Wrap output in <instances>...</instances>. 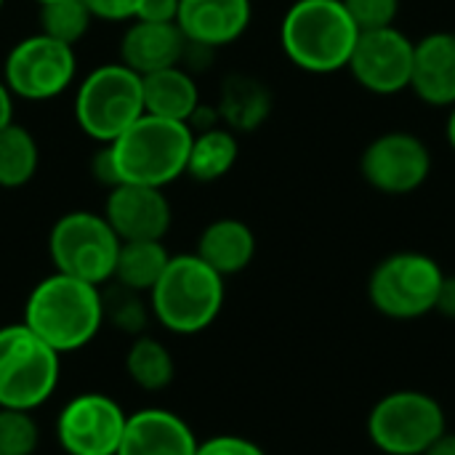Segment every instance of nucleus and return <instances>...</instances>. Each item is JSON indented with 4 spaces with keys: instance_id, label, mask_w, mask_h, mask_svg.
Here are the masks:
<instances>
[{
    "instance_id": "10",
    "label": "nucleus",
    "mask_w": 455,
    "mask_h": 455,
    "mask_svg": "<svg viewBox=\"0 0 455 455\" xmlns=\"http://www.w3.org/2000/svg\"><path fill=\"white\" fill-rule=\"evenodd\" d=\"M5 88L21 101H53L77 83V53L43 32L16 40L3 59Z\"/></svg>"
},
{
    "instance_id": "24",
    "label": "nucleus",
    "mask_w": 455,
    "mask_h": 455,
    "mask_svg": "<svg viewBox=\"0 0 455 455\" xmlns=\"http://www.w3.org/2000/svg\"><path fill=\"white\" fill-rule=\"evenodd\" d=\"M123 365H125V376L133 381V387H139L141 392H149V395L165 392L176 379V360H173L171 349L149 333L131 339Z\"/></svg>"
},
{
    "instance_id": "28",
    "label": "nucleus",
    "mask_w": 455,
    "mask_h": 455,
    "mask_svg": "<svg viewBox=\"0 0 455 455\" xmlns=\"http://www.w3.org/2000/svg\"><path fill=\"white\" fill-rule=\"evenodd\" d=\"M40 427L29 411L0 408V455H35Z\"/></svg>"
},
{
    "instance_id": "2",
    "label": "nucleus",
    "mask_w": 455,
    "mask_h": 455,
    "mask_svg": "<svg viewBox=\"0 0 455 455\" xmlns=\"http://www.w3.org/2000/svg\"><path fill=\"white\" fill-rule=\"evenodd\" d=\"M357 37L360 29L344 0H293L280 21V48L307 75L347 69Z\"/></svg>"
},
{
    "instance_id": "12",
    "label": "nucleus",
    "mask_w": 455,
    "mask_h": 455,
    "mask_svg": "<svg viewBox=\"0 0 455 455\" xmlns=\"http://www.w3.org/2000/svg\"><path fill=\"white\" fill-rule=\"evenodd\" d=\"M128 413L104 392L69 397L53 424L59 448L67 455H117Z\"/></svg>"
},
{
    "instance_id": "13",
    "label": "nucleus",
    "mask_w": 455,
    "mask_h": 455,
    "mask_svg": "<svg viewBox=\"0 0 455 455\" xmlns=\"http://www.w3.org/2000/svg\"><path fill=\"white\" fill-rule=\"evenodd\" d=\"M416 40L397 27L360 32L349 59L355 83L373 96H397L411 91Z\"/></svg>"
},
{
    "instance_id": "15",
    "label": "nucleus",
    "mask_w": 455,
    "mask_h": 455,
    "mask_svg": "<svg viewBox=\"0 0 455 455\" xmlns=\"http://www.w3.org/2000/svg\"><path fill=\"white\" fill-rule=\"evenodd\" d=\"M251 21L253 0H179V29L189 43L211 51L237 43Z\"/></svg>"
},
{
    "instance_id": "38",
    "label": "nucleus",
    "mask_w": 455,
    "mask_h": 455,
    "mask_svg": "<svg viewBox=\"0 0 455 455\" xmlns=\"http://www.w3.org/2000/svg\"><path fill=\"white\" fill-rule=\"evenodd\" d=\"M35 3H37V5H40V3H48V0H35Z\"/></svg>"
},
{
    "instance_id": "16",
    "label": "nucleus",
    "mask_w": 455,
    "mask_h": 455,
    "mask_svg": "<svg viewBox=\"0 0 455 455\" xmlns=\"http://www.w3.org/2000/svg\"><path fill=\"white\" fill-rule=\"evenodd\" d=\"M195 429L168 408H141L128 413L117 455H195Z\"/></svg>"
},
{
    "instance_id": "29",
    "label": "nucleus",
    "mask_w": 455,
    "mask_h": 455,
    "mask_svg": "<svg viewBox=\"0 0 455 455\" xmlns=\"http://www.w3.org/2000/svg\"><path fill=\"white\" fill-rule=\"evenodd\" d=\"M349 16L355 19L360 32L397 27L403 0H344Z\"/></svg>"
},
{
    "instance_id": "35",
    "label": "nucleus",
    "mask_w": 455,
    "mask_h": 455,
    "mask_svg": "<svg viewBox=\"0 0 455 455\" xmlns=\"http://www.w3.org/2000/svg\"><path fill=\"white\" fill-rule=\"evenodd\" d=\"M13 104H16V99L11 96V91L0 80V131L13 123Z\"/></svg>"
},
{
    "instance_id": "31",
    "label": "nucleus",
    "mask_w": 455,
    "mask_h": 455,
    "mask_svg": "<svg viewBox=\"0 0 455 455\" xmlns=\"http://www.w3.org/2000/svg\"><path fill=\"white\" fill-rule=\"evenodd\" d=\"M99 21H131L141 0H83Z\"/></svg>"
},
{
    "instance_id": "7",
    "label": "nucleus",
    "mask_w": 455,
    "mask_h": 455,
    "mask_svg": "<svg viewBox=\"0 0 455 455\" xmlns=\"http://www.w3.org/2000/svg\"><path fill=\"white\" fill-rule=\"evenodd\" d=\"M448 432L443 403L424 389H395L373 403L365 419L368 443L381 455H424Z\"/></svg>"
},
{
    "instance_id": "36",
    "label": "nucleus",
    "mask_w": 455,
    "mask_h": 455,
    "mask_svg": "<svg viewBox=\"0 0 455 455\" xmlns=\"http://www.w3.org/2000/svg\"><path fill=\"white\" fill-rule=\"evenodd\" d=\"M424 455H455V432H445L440 440H435Z\"/></svg>"
},
{
    "instance_id": "25",
    "label": "nucleus",
    "mask_w": 455,
    "mask_h": 455,
    "mask_svg": "<svg viewBox=\"0 0 455 455\" xmlns=\"http://www.w3.org/2000/svg\"><path fill=\"white\" fill-rule=\"evenodd\" d=\"M40 171V144L35 133L11 123L0 131V189H21Z\"/></svg>"
},
{
    "instance_id": "20",
    "label": "nucleus",
    "mask_w": 455,
    "mask_h": 455,
    "mask_svg": "<svg viewBox=\"0 0 455 455\" xmlns=\"http://www.w3.org/2000/svg\"><path fill=\"white\" fill-rule=\"evenodd\" d=\"M256 251H259L256 232L251 229V224L235 216H221L205 224L195 248V253L224 280L243 275L253 264Z\"/></svg>"
},
{
    "instance_id": "26",
    "label": "nucleus",
    "mask_w": 455,
    "mask_h": 455,
    "mask_svg": "<svg viewBox=\"0 0 455 455\" xmlns=\"http://www.w3.org/2000/svg\"><path fill=\"white\" fill-rule=\"evenodd\" d=\"M93 21L83 0H48L37 5V32L72 48L91 32Z\"/></svg>"
},
{
    "instance_id": "17",
    "label": "nucleus",
    "mask_w": 455,
    "mask_h": 455,
    "mask_svg": "<svg viewBox=\"0 0 455 455\" xmlns=\"http://www.w3.org/2000/svg\"><path fill=\"white\" fill-rule=\"evenodd\" d=\"M411 91L427 107H455V29H437L416 40Z\"/></svg>"
},
{
    "instance_id": "37",
    "label": "nucleus",
    "mask_w": 455,
    "mask_h": 455,
    "mask_svg": "<svg viewBox=\"0 0 455 455\" xmlns=\"http://www.w3.org/2000/svg\"><path fill=\"white\" fill-rule=\"evenodd\" d=\"M445 139H448L451 149L455 152V107H451V115H448V123H445Z\"/></svg>"
},
{
    "instance_id": "39",
    "label": "nucleus",
    "mask_w": 455,
    "mask_h": 455,
    "mask_svg": "<svg viewBox=\"0 0 455 455\" xmlns=\"http://www.w3.org/2000/svg\"><path fill=\"white\" fill-rule=\"evenodd\" d=\"M3 5H5V0H0V11H3Z\"/></svg>"
},
{
    "instance_id": "30",
    "label": "nucleus",
    "mask_w": 455,
    "mask_h": 455,
    "mask_svg": "<svg viewBox=\"0 0 455 455\" xmlns=\"http://www.w3.org/2000/svg\"><path fill=\"white\" fill-rule=\"evenodd\" d=\"M195 455H269L256 440L243 435H213L200 440Z\"/></svg>"
},
{
    "instance_id": "23",
    "label": "nucleus",
    "mask_w": 455,
    "mask_h": 455,
    "mask_svg": "<svg viewBox=\"0 0 455 455\" xmlns=\"http://www.w3.org/2000/svg\"><path fill=\"white\" fill-rule=\"evenodd\" d=\"M171 256L173 253L165 248V240H131V243H120L115 272H112V283L147 296L155 288V283L163 277Z\"/></svg>"
},
{
    "instance_id": "5",
    "label": "nucleus",
    "mask_w": 455,
    "mask_h": 455,
    "mask_svg": "<svg viewBox=\"0 0 455 455\" xmlns=\"http://www.w3.org/2000/svg\"><path fill=\"white\" fill-rule=\"evenodd\" d=\"M72 115L83 136L96 144H112L144 115L141 75L123 61L93 67L75 83Z\"/></svg>"
},
{
    "instance_id": "11",
    "label": "nucleus",
    "mask_w": 455,
    "mask_h": 455,
    "mask_svg": "<svg viewBox=\"0 0 455 455\" xmlns=\"http://www.w3.org/2000/svg\"><path fill=\"white\" fill-rule=\"evenodd\" d=\"M432 149L411 131L379 133L360 155V176L365 184L387 197H408L419 192L432 176Z\"/></svg>"
},
{
    "instance_id": "18",
    "label": "nucleus",
    "mask_w": 455,
    "mask_h": 455,
    "mask_svg": "<svg viewBox=\"0 0 455 455\" xmlns=\"http://www.w3.org/2000/svg\"><path fill=\"white\" fill-rule=\"evenodd\" d=\"M184 48L187 37L176 21L131 19L117 45V61H123L128 69L144 77L149 72L181 64Z\"/></svg>"
},
{
    "instance_id": "14",
    "label": "nucleus",
    "mask_w": 455,
    "mask_h": 455,
    "mask_svg": "<svg viewBox=\"0 0 455 455\" xmlns=\"http://www.w3.org/2000/svg\"><path fill=\"white\" fill-rule=\"evenodd\" d=\"M101 213L120 243L165 240L173 224V205L165 189L144 184H117L107 189Z\"/></svg>"
},
{
    "instance_id": "22",
    "label": "nucleus",
    "mask_w": 455,
    "mask_h": 455,
    "mask_svg": "<svg viewBox=\"0 0 455 455\" xmlns=\"http://www.w3.org/2000/svg\"><path fill=\"white\" fill-rule=\"evenodd\" d=\"M240 160V136L224 125L192 131L187 173L197 184H213L232 173Z\"/></svg>"
},
{
    "instance_id": "21",
    "label": "nucleus",
    "mask_w": 455,
    "mask_h": 455,
    "mask_svg": "<svg viewBox=\"0 0 455 455\" xmlns=\"http://www.w3.org/2000/svg\"><path fill=\"white\" fill-rule=\"evenodd\" d=\"M141 93H144V112L176 123H192L195 112L200 109V85L197 77L181 67H165L157 72H149L141 77Z\"/></svg>"
},
{
    "instance_id": "1",
    "label": "nucleus",
    "mask_w": 455,
    "mask_h": 455,
    "mask_svg": "<svg viewBox=\"0 0 455 455\" xmlns=\"http://www.w3.org/2000/svg\"><path fill=\"white\" fill-rule=\"evenodd\" d=\"M21 323L61 357L80 352L107 325L104 288L51 272L27 293Z\"/></svg>"
},
{
    "instance_id": "34",
    "label": "nucleus",
    "mask_w": 455,
    "mask_h": 455,
    "mask_svg": "<svg viewBox=\"0 0 455 455\" xmlns=\"http://www.w3.org/2000/svg\"><path fill=\"white\" fill-rule=\"evenodd\" d=\"M437 315H443L445 320H455V275H445L440 296H437Z\"/></svg>"
},
{
    "instance_id": "4",
    "label": "nucleus",
    "mask_w": 455,
    "mask_h": 455,
    "mask_svg": "<svg viewBox=\"0 0 455 455\" xmlns=\"http://www.w3.org/2000/svg\"><path fill=\"white\" fill-rule=\"evenodd\" d=\"M192 128L187 123L141 115L112 144L120 184H144L165 189L187 173Z\"/></svg>"
},
{
    "instance_id": "32",
    "label": "nucleus",
    "mask_w": 455,
    "mask_h": 455,
    "mask_svg": "<svg viewBox=\"0 0 455 455\" xmlns=\"http://www.w3.org/2000/svg\"><path fill=\"white\" fill-rule=\"evenodd\" d=\"M91 176L99 187L104 189H112L120 184V176H117V165H115V157H112V149L109 144H101L93 157H91Z\"/></svg>"
},
{
    "instance_id": "19",
    "label": "nucleus",
    "mask_w": 455,
    "mask_h": 455,
    "mask_svg": "<svg viewBox=\"0 0 455 455\" xmlns=\"http://www.w3.org/2000/svg\"><path fill=\"white\" fill-rule=\"evenodd\" d=\"M275 96L272 88L251 72H229L219 88V123L237 136L256 133L272 117Z\"/></svg>"
},
{
    "instance_id": "33",
    "label": "nucleus",
    "mask_w": 455,
    "mask_h": 455,
    "mask_svg": "<svg viewBox=\"0 0 455 455\" xmlns=\"http://www.w3.org/2000/svg\"><path fill=\"white\" fill-rule=\"evenodd\" d=\"M179 16V0H141L133 19L144 21H176Z\"/></svg>"
},
{
    "instance_id": "6",
    "label": "nucleus",
    "mask_w": 455,
    "mask_h": 455,
    "mask_svg": "<svg viewBox=\"0 0 455 455\" xmlns=\"http://www.w3.org/2000/svg\"><path fill=\"white\" fill-rule=\"evenodd\" d=\"M445 272L437 259L421 251L384 256L368 277L371 307L395 323H413L435 312Z\"/></svg>"
},
{
    "instance_id": "27",
    "label": "nucleus",
    "mask_w": 455,
    "mask_h": 455,
    "mask_svg": "<svg viewBox=\"0 0 455 455\" xmlns=\"http://www.w3.org/2000/svg\"><path fill=\"white\" fill-rule=\"evenodd\" d=\"M104 323L123 336H141L152 323L149 299L144 293L128 291L123 285H104Z\"/></svg>"
},
{
    "instance_id": "8",
    "label": "nucleus",
    "mask_w": 455,
    "mask_h": 455,
    "mask_svg": "<svg viewBox=\"0 0 455 455\" xmlns=\"http://www.w3.org/2000/svg\"><path fill=\"white\" fill-rule=\"evenodd\" d=\"M61 379V355L37 339L21 320L0 325V408H43Z\"/></svg>"
},
{
    "instance_id": "9",
    "label": "nucleus",
    "mask_w": 455,
    "mask_h": 455,
    "mask_svg": "<svg viewBox=\"0 0 455 455\" xmlns=\"http://www.w3.org/2000/svg\"><path fill=\"white\" fill-rule=\"evenodd\" d=\"M120 237L96 211H67L48 232V256L53 272L85 280L91 285H109Z\"/></svg>"
},
{
    "instance_id": "3",
    "label": "nucleus",
    "mask_w": 455,
    "mask_h": 455,
    "mask_svg": "<svg viewBox=\"0 0 455 455\" xmlns=\"http://www.w3.org/2000/svg\"><path fill=\"white\" fill-rule=\"evenodd\" d=\"M147 299L152 320L163 331L173 336H197L219 320L227 301V280L195 251L173 253Z\"/></svg>"
}]
</instances>
